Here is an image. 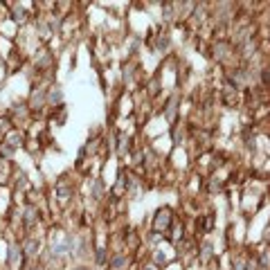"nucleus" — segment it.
Returning <instances> with one entry per match:
<instances>
[{
    "label": "nucleus",
    "instance_id": "1",
    "mask_svg": "<svg viewBox=\"0 0 270 270\" xmlns=\"http://www.w3.org/2000/svg\"><path fill=\"white\" fill-rule=\"evenodd\" d=\"M54 68H56V56H54L52 48L39 45V48L34 50V54H32V70H34L39 77H43V74H52Z\"/></svg>",
    "mask_w": 270,
    "mask_h": 270
},
{
    "label": "nucleus",
    "instance_id": "2",
    "mask_svg": "<svg viewBox=\"0 0 270 270\" xmlns=\"http://www.w3.org/2000/svg\"><path fill=\"white\" fill-rule=\"evenodd\" d=\"M45 207H34V205H23L20 207V225L23 234H34V230H39L45 223Z\"/></svg>",
    "mask_w": 270,
    "mask_h": 270
},
{
    "label": "nucleus",
    "instance_id": "3",
    "mask_svg": "<svg viewBox=\"0 0 270 270\" xmlns=\"http://www.w3.org/2000/svg\"><path fill=\"white\" fill-rule=\"evenodd\" d=\"M74 196H77V185H74L72 176H70V173H61L52 185V198L56 203H61V205H65V203H70Z\"/></svg>",
    "mask_w": 270,
    "mask_h": 270
},
{
    "label": "nucleus",
    "instance_id": "4",
    "mask_svg": "<svg viewBox=\"0 0 270 270\" xmlns=\"http://www.w3.org/2000/svg\"><path fill=\"white\" fill-rule=\"evenodd\" d=\"M20 239V250H23V259L25 264H32L41 257V252L45 250V239L39 234H23Z\"/></svg>",
    "mask_w": 270,
    "mask_h": 270
},
{
    "label": "nucleus",
    "instance_id": "5",
    "mask_svg": "<svg viewBox=\"0 0 270 270\" xmlns=\"http://www.w3.org/2000/svg\"><path fill=\"white\" fill-rule=\"evenodd\" d=\"M173 218H176V210H173L171 205L156 207V212H153V216H151V227H149V230H153V232H158V234L164 236L167 234V230L171 227Z\"/></svg>",
    "mask_w": 270,
    "mask_h": 270
},
{
    "label": "nucleus",
    "instance_id": "6",
    "mask_svg": "<svg viewBox=\"0 0 270 270\" xmlns=\"http://www.w3.org/2000/svg\"><path fill=\"white\" fill-rule=\"evenodd\" d=\"M180 106H182V99H180V93H178V90L164 99V104H162V108H160V117H162V122H164V126L167 128L173 126V124L182 117Z\"/></svg>",
    "mask_w": 270,
    "mask_h": 270
},
{
    "label": "nucleus",
    "instance_id": "7",
    "mask_svg": "<svg viewBox=\"0 0 270 270\" xmlns=\"http://www.w3.org/2000/svg\"><path fill=\"white\" fill-rule=\"evenodd\" d=\"M171 48H173V34L169 27L164 25H158L156 27V34H153V48L151 52L160 54V56H169L171 54Z\"/></svg>",
    "mask_w": 270,
    "mask_h": 270
},
{
    "label": "nucleus",
    "instance_id": "8",
    "mask_svg": "<svg viewBox=\"0 0 270 270\" xmlns=\"http://www.w3.org/2000/svg\"><path fill=\"white\" fill-rule=\"evenodd\" d=\"M32 11L34 9H30V5H25V2H9V7H7V20L11 25H16L18 30H23V27L30 25Z\"/></svg>",
    "mask_w": 270,
    "mask_h": 270
},
{
    "label": "nucleus",
    "instance_id": "9",
    "mask_svg": "<svg viewBox=\"0 0 270 270\" xmlns=\"http://www.w3.org/2000/svg\"><path fill=\"white\" fill-rule=\"evenodd\" d=\"M119 81L124 88L131 90L135 84H140V61L138 59H126L119 68ZM142 86V84H140Z\"/></svg>",
    "mask_w": 270,
    "mask_h": 270
},
{
    "label": "nucleus",
    "instance_id": "10",
    "mask_svg": "<svg viewBox=\"0 0 270 270\" xmlns=\"http://www.w3.org/2000/svg\"><path fill=\"white\" fill-rule=\"evenodd\" d=\"M5 266L7 270H23L25 259H23V250H20V239H11L7 243V255H5Z\"/></svg>",
    "mask_w": 270,
    "mask_h": 270
},
{
    "label": "nucleus",
    "instance_id": "11",
    "mask_svg": "<svg viewBox=\"0 0 270 270\" xmlns=\"http://www.w3.org/2000/svg\"><path fill=\"white\" fill-rule=\"evenodd\" d=\"M133 149H135V135L117 128V133H115V151L113 153L119 158V160H126L128 153H131Z\"/></svg>",
    "mask_w": 270,
    "mask_h": 270
},
{
    "label": "nucleus",
    "instance_id": "12",
    "mask_svg": "<svg viewBox=\"0 0 270 270\" xmlns=\"http://www.w3.org/2000/svg\"><path fill=\"white\" fill-rule=\"evenodd\" d=\"M86 189H88V198L93 203H104L106 201V180H104L102 176H90L86 178Z\"/></svg>",
    "mask_w": 270,
    "mask_h": 270
},
{
    "label": "nucleus",
    "instance_id": "13",
    "mask_svg": "<svg viewBox=\"0 0 270 270\" xmlns=\"http://www.w3.org/2000/svg\"><path fill=\"white\" fill-rule=\"evenodd\" d=\"M149 261H151L158 270H164L169 264L176 261V250H173V248H171V250H164V246L153 248V250L149 252Z\"/></svg>",
    "mask_w": 270,
    "mask_h": 270
},
{
    "label": "nucleus",
    "instance_id": "14",
    "mask_svg": "<svg viewBox=\"0 0 270 270\" xmlns=\"http://www.w3.org/2000/svg\"><path fill=\"white\" fill-rule=\"evenodd\" d=\"M45 99H48V110L63 106V104H65V90H63V86L56 84V81H52V84L45 88Z\"/></svg>",
    "mask_w": 270,
    "mask_h": 270
},
{
    "label": "nucleus",
    "instance_id": "15",
    "mask_svg": "<svg viewBox=\"0 0 270 270\" xmlns=\"http://www.w3.org/2000/svg\"><path fill=\"white\" fill-rule=\"evenodd\" d=\"M216 257V246L212 239H201L196 241V261L201 266H205L207 261H212Z\"/></svg>",
    "mask_w": 270,
    "mask_h": 270
},
{
    "label": "nucleus",
    "instance_id": "16",
    "mask_svg": "<svg viewBox=\"0 0 270 270\" xmlns=\"http://www.w3.org/2000/svg\"><path fill=\"white\" fill-rule=\"evenodd\" d=\"M133 264V257L124 250H115L110 252L108 257V264H106V270H128Z\"/></svg>",
    "mask_w": 270,
    "mask_h": 270
},
{
    "label": "nucleus",
    "instance_id": "17",
    "mask_svg": "<svg viewBox=\"0 0 270 270\" xmlns=\"http://www.w3.org/2000/svg\"><path fill=\"white\" fill-rule=\"evenodd\" d=\"M25 140H27V131H25V128L14 126V128H11V131L5 135V138L0 140V142H5V144H9L11 149H16V151H20V149L25 147Z\"/></svg>",
    "mask_w": 270,
    "mask_h": 270
},
{
    "label": "nucleus",
    "instance_id": "18",
    "mask_svg": "<svg viewBox=\"0 0 270 270\" xmlns=\"http://www.w3.org/2000/svg\"><path fill=\"white\" fill-rule=\"evenodd\" d=\"M218 102H221L225 108H236L241 104V93L223 84L221 90H218Z\"/></svg>",
    "mask_w": 270,
    "mask_h": 270
},
{
    "label": "nucleus",
    "instance_id": "19",
    "mask_svg": "<svg viewBox=\"0 0 270 270\" xmlns=\"http://www.w3.org/2000/svg\"><path fill=\"white\" fill-rule=\"evenodd\" d=\"M108 257H110V248H108L106 243H95L93 252H90V259H93V264L97 266V268H106Z\"/></svg>",
    "mask_w": 270,
    "mask_h": 270
},
{
    "label": "nucleus",
    "instance_id": "20",
    "mask_svg": "<svg viewBox=\"0 0 270 270\" xmlns=\"http://www.w3.org/2000/svg\"><path fill=\"white\" fill-rule=\"evenodd\" d=\"M16 149H11L9 144H5V142H0V158H2V160L5 162H14L16 160Z\"/></svg>",
    "mask_w": 270,
    "mask_h": 270
},
{
    "label": "nucleus",
    "instance_id": "21",
    "mask_svg": "<svg viewBox=\"0 0 270 270\" xmlns=\"http://www.w3.org/2000/svg\"><path fill=\"white\" fill-rule=\"evenodd\" d=\"M140 270H158V268L151 264V261H142V266H140Z\"/></svg>",
    "mask_w": 270,
    "mask_h": 270
},
{
    "label": "nucleus",
    "instance_id": "22",
    "mask_svg": "<svg viewBox=\"0 0 270 270\" xmlns=\"http://www.w3.org/2000/svg\"><path fill=\"white\" fill-rule=\"evenodd\" d=\"M164 270H182V266L178 264V261H173V264H169V266H167V268H164Z\"/></svg>",
    "mask_w": 270,
    "mask_h": 270
}]
</instances>
